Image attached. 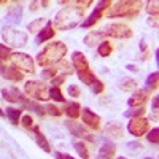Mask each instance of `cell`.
<instances>
[{
  "label": "cell",
  "mask_w": 159,
  "mask_h": 159,
  "mask_svg": "<svg viewBox=\"0 0 159 159\" xmlns=\"http://www.w3.org/2000/svg\"><path fill=\"white\" fill-rule=\"evenodd\" d=\"M151 108L154 111V118H157V111H159V97L154 96L153 97V105H151Z\"/></svg>",
  "instance_id": "b9f144b4"
},
{
  "label": "cell",
  "mask_w": 159,
  "mask_h": 159,
  "mask_svg": "<svg viewBox=\"0 0 159 159\" xmlns=\"http://www.w3.org/2000/svg\"><path fill=\"white\" fill-rule=\"evenodd\" d=\"M45 24H46V19L45 18H38V19L32 21L27 25V29H29V32H40V30L45 27Z\"/></svg>",
  "instance_id": "4dcf8cb0"
},
{
  "label": "cell",
  "mask_w": 159,
  "mask_h": 159,
  "mask_svg": "<svg viewBox=\"0 0 159 159\" xmlns=\"http://www.w3.org/2000/svg\"><path fill=\"white\" fill-rule=\"evenodd\" d=\"M113 2H110V0H103V2H99L97 7L92 10V13L89 15V18H86L84 21H81V27L83 29H89L92 27L94 24H97L99 19H102V16L105 15V10H108L111 7Z\"/></svg>",
  "instance_id": "9c48e42d"
},
{
  "label": "cell",
  "mask_w": 159,
  "mask_h": 159,
  "mask_svg": "<svg viewBox=\"0 0 159 159\" xmlns=\"http://www.w3.org/2000/svg\"><path fill=\"white\" fill-rule=\"evenodd\" d=\"M24 94L34 100H49V88L40 81H25Z\"/></svg>",
  "instance_id": "5b68a950"
},
{
  "label": "cell",
  "mask_w": 159,
  "mask_h": 159,
  "mask_svg": "<svg viewBox=\"0 0 159 159\" xmlns=\"http://www.w3.org/2000/svg\"><path fill=\"white\" fill-rule=\"evenodd\" d=\"M10 61L13 62V67H16L19 72L35 73V62H34L32 56L25 54V52H13Z\"/></svg>",
  "instance_id": "ba28073f"
},
{
  "label": "cell",
  "mask_w": 159,
  "mask_h": 159,
  "mask_svg": "<svg viewBox=\"0 0 159 159\" xmlns=\"http://www.w3.org/2000/svg\"><path fill=\"white\" fill-rule=\"evenodd\" d=\"M0 73H2L7 80H11V81H22L24 75L22 72H19L16 67L13 65H5V62L0 61Z\"/></svg>",
  "instance_id": "4fadbf2b"
},
{
  "label": "cell",
  "mask_w": 159,
  "mask_h": 159,
  "mask_svg": "<svg viewBox=\"0 0 159 159\" xmlns=\"http://www.w3.org/2000/svg\"><path fill=\"white\" fill-rule=\"evenodd\" d=\"M67 45L64 42H51L49 45H46L37 56V62L40 67H54L56 64H59L61 61H64L65 54H67Z\"/></svg>",
  "instance_id": "3957f363"
},
{
  "label": "cell",
  "mask_w": 159,
  "mask_h": 159,
  "mask_svg": "<svg viewBox=\"0 0 159 159\" xmlns=\"http://www.w3.org/2000/svg\"><path fill=\"white\" fill-rule=\"evenodd\" d=\"M116 154V147L113 143H103L100 150H99V156L97 159H115Z\"/></svg>",
  "instance_id": "7402d4cb"
},
{
  "label": "cell",
  "mask_w": 159,
  "mask_h": 159,
  "mask_svg": "<svg viewBox=\"0 0 159 159\" xmlns=\"http://www.w3.org/2000/svg\"><path fill=\"white\" fill-rule=\"evenodd\" d=\"M119 88H121V91H124V92H134V91H137L139 84H137V81L134 78H123L121 83H119Z\"/></svg>",
  "instance_id": "d4e9b609"
},
{
  "label": "cell",
  "mask_w": 159,
  "mask_h": 159,
  "mask_svg": "<svg viewBox=\"0 0 159 159\" xmlns=\"http://www.w3.org/2000/svg\"><path fill=\"white\" fill-rule=\"evenodd\" d=\"M19 123L22 124L24 129H27V130H32V127H34V119H32L30 115H22Z\"/></svg>",
  "instance_id": "8d00e7d4"
},
{
  "label": "cell",
  "mask_w": 159,
  "mask_h": 159,
  "mask_svg": "<svg viewBox=\"0 0 159 159\" xmlns=\"http://www.w3.org/2000/svg\"><path fill=\"white\" fill-rule=\"evenodd\" d=\"M24 107H27L29 110H32L34 113H37L38 116H45L46 115V111H45V107H42L38 102H35V100H30V99H27L25 97V100H24Z\"/></svg>",
  "instance_id": "cb8c5ba5"
},
{
  "label": "cell",
  "mask_w": 159,
  "mask_h": 159,
  "mask_svg": "<svg viewBox=\"0 0 159 159\" xmlns=\"http://www.w3.org/2000/svg\"><path fill=\"white\" fill-rule=\"evenodd\" d=\"M73 148L76 150V153L81 156L83 159H89V148H88V145L84 143V142H75L73 143Z\"/></svg>",
  "instance_id": "83f0119b"
},
{
  "label": "cell",
  "mask_w": 159,
  "mask_h": 159,
  "mask_svg": "<svg viewBox=\"0 0 159 159\" xmlns=\"http://www.w3.org/2000/svg\"><path fill=\"white\" fill-rule=\"evenodd\" d=\"M32 132L35 134V142H37L38 147L42 148L45 153H51V145H49L48 139L45 137V134H42V130H40V127L34 126V127H32Z\"/></svg>",
  "instance_id": "d6986e66"
},
{
  "label": "cell",
  "mask_w": 159,
  "mask_h": 159,
  "mask_svg": "<svg viewBox=\"0 0 159 159\" xmlns=\"http://www.w3.org/2000/svg\"><path fill=\"white\" fill-rule=\"evenodd\" d=\"M145 111H147V108H143V107H135V108H130L127 111H124V116L126 118H140L145 115Z\"/></svg>",
  "instance_id": "1f68e13d"
},
{
  "label": "cell",
  "mask_w": 159,
  "mask_h": 159,
  "mask_svg": "<svg viewBox=\"0 0 159 159\" xmlns=\"http://www.w3.org/2000/svg\"><path fill=\"white\" fill-rule=\"evenodd\" d=\"M97 52H99V56H102V57H108L113 52V45L108 42V40H103V42L97 46Z\"/></svg>",
  "instance_id": "484cf974"
},
{
  "label": "cell",
  "mask_w": 159,
  "mask_h": 159,
  "mask_svg": "<svg viewBox=\"0 0 159 159\" xmlns=\"http://www.w3.org/2000/svg\"><path fill=\"white\" fill-rule=\"evenodd\" d=\"M148 100V92L145 89H137L132 92V96L127 99V105L130 108H135V107H143L145 102Z\"/></svg>",
  "instance_id": "9a60e30c"
},
{
  "label": "cell",
  "mask_w": 159,
  "mask_h": 159,
  "mask_svg": "<svg viewBox=\"0 0 159 159\" xmlns=\"http://www.w3.org/2000/svg\"><path fill=\"white\" fill-rule=\"evenodd\" d=\"M65 126H67V129H69V132L72 135L84 139V140H89V142H94V135H92L83 124H80L78 121H67Z\"/></svg>",
  "instance_id": "7c38bea8"
},
{
  "label": "cell",
  "mask_w": 159,
  "mask_h": 159,
  "mask_svg": "<svg viewBox=\"0 0 159 159\" xmlns=\"http://www.w3.org/2000/svg\"><path fill=\"white\" fill-rule=\"evenodd\" d=\"M40 5H42L43 8H48L49 7V2H46V0H45V2H40Z\"/></svg>",
  "instance_id": "7dc6e473"
},
{
  "label": "cell",
  "mask_w": 159,
  "mask_h": 159,
  "mask_svg": "<svg viewBox=\"0 0 159 159\" xmlns=\"http://www.w3.org/2000/svg\"><path fill=\"white\" fill-rule=\"evenodd\" d=\"M84 15H86V8L80 7L75 2V5L64 7L62 10L56 13L52 25H54V29H59V30H70L76 27L78 24H81V19H84Z\"/></svg>",
  "instance_id": "7a4b0ae2"
},
{
  "label": "cell",
  "mask_w": 159,
  "mask_h": 159,
  "mask_svg": "<svg viewBox=\"0 0 159 159\" xmlns=\"http://www.w3.org/2000/svg\"><path fill=\"white\" fill-rule=\"evenodd\" d=\"M22 19V7L19 3H15L10 11H8V15L5 16V21L7 22H13V24H19Z\"/></svg>",
  "instance_id": "ffe728a7"
},
{
  "label": "cell",
  "mask_w": 159,
  "mask_h": 159,
  "mask_svg": "<svg viewBox=\"0 0 159 159\" xmlns=\"http://www.w3.org/2000/svg\"><path fill=\"white\" fill-rule=\"evenodd\" d=\"M45 111L49 115V116H54V118H59L62 115V110L59 107H56V105H52V103H48L46 107H45Z\"/></svg>",
  "instance_id": "d590c367"
},
{
  "label": "cell",
  "mask_w": 159,
  "mask_h": 159,
  "mask_svg": "<svg viewBox=\"0 0 159 159\" xmlns=\"http://www.w3.org/2000/svg\"><path fill=\"white\" fill-rule=\"evenodd\" d=\"M7 2H5V0H0V5H5Z\"/></svg>",
  "instance_id": "c3c4849f"
},
{
  "label": "cell",
  "mask_w": 159,
  "mask_h": 159,
  "mask_svg": "<svg viewBox=\"0 0 159 159\" xmlns=\"http://www.w3.org/2000/svg\"><path fill=\"white\" fill-rule=\"evenodd\" d=\"M147 11H148L150 16H157V11H159L157 0H150V2H147Z\"/></svg>",
  "instance_id": "e575fe53"
},
{
  "label": "cell",
  "mask_w": 159,
  "mask_h": 159,
  "mask_svg": "<svg viewBox=\"0 0 159 159\" xmlns=\"http://www.w3.org/2000/svg\"><path fill=\"white\" fill-rule=\"evenodd\" d=\"M49 99H52V100H56V102H65V97H64V94H62V91H61V88H57V86H51L49 88Z\"/></svg>",
  "instance_id": "f546056e"
},
{
  "label": "cell",
  "mask_w": 159,
  "mask_h": 159,
  "mask_svg": "<svg viewBox=\"0 0 159 159\" xmlns=\"http://www.w3.org/2000/svg\"><path fill=\"white\" fill-rule=\"evenodd\" d=\"M83 42L86 46L92 48V46H99L102 42H103V34L102 30H96V32H89L84 38H83Z\"/></svg>",
  "instance_id": "44dd1931"
},
{
  "label": "cell",
  "mask_w": 159,
  "mask_h": 159,
  "mask_svg": "<svg viewBox=\"0 0 159 159\" xmlns=\"http://www.w3.org/2000/svg\"><path fill=\"white\" fill-rule=\"evenodd\" d=\"M38 7H40V2H30V7H29V10H30V11H35Z\"/></svg>",
  "instance_id": "f6af8a7d"
},
{
  "label": "cell",
  "mask_w": 159,
  "mask_h": 159,
  "mask_svg": "<svg viewBox=\"0 0 159 159\" xmlns=\"http://www.w3.org/2000/svg\"><path fill=\"white\" fill-rule=\"evenodd\" d=\"M56 159H75V157H72L70 154H65V153L57 151V153H56Z\"/></svg>",
  "instance_id": "ee69618b"
},
{
  "label": "cell",
  "mask_w": 159,
  "mask_h": 159,
  "mask_svg": "<svg viewBox=\"0 0 159 159\" xmlns=\"http://www.w3.org/2000/svg\"><path fill=\"white\" fill-rule=\"evenodd\" d=\"M54 35H56V29H54V25H52V22H51V21H46L45 27L38 32V35H37V38H35V42H37V45H42V43L48 42V40H51Z\"/></svg>",
  "instance_id": "2e32d148"
},
{
  "label": "cell",
  "mask_w": 159,
  "mask_h": 159,
  "mask_svg": "<svg viewBox=\"0 0 159 159\" xmlns=\"http://www.w3.org/2000/svg\"><path fill=\"white\" fill-rule=\"evenodd\" d=\"M103 132H105V135H108L111 139H123L124 135V127L119 124V123H108L107 126L103 127Z\"/></svg>",
  "instance_id": "ac0fdd59"
},
{
  "label": "cell",
  "mask_w": 159,
  "mask_h": 159,
  "mask_svg": "<svg viewBox=\"0 0 159 159\" xmlns=\"http://www.w3.org/2000/svg\"><path fill=\"white\" fill-rule=\"evenodd\" d=\"M3 115H5V113L2 111V108H0V116H3Z\"/></svg>",
  "instance_id": "681fc988"
},
{
  "label": "cell",
  "mask_w": 159,
  "mask_h": 159,
  "mask_svg": "<svg viewBox=\"0 0 159 159\" xmlns=\"http://www.w3.org/2000/svg\"><path fill=\"white\" fill-rule=\"evenodd\" d=\"M143 3L139 0H119V2L111 3V7L107 10V18H126V19H135L140 11H142Z\"/></svg>",
  "instance_id": "277c9868"
},
{
  "label": "cell",
  "mask_w": 159,
  "mask_h": 159,
  "mask_svg": "<svg viewBox=\"0 0 159 159\" xmlns=\"http://www.w3.org/2000/svg\"><path fill=\"white\" fill-rule=\"evenodd\" d=\"M157 78H159V73L157 72H153V73L148 75V78H147V89H145L148 94H151L153 91L157 89Z\"/></svg>",
  "instance_id": "4316f807"
},
{
  "label": "cell",
  "mask_w": 159,
  "mask_h": 159,
  "mask_svg": "<svg viewBox=\"0 0 159 159\" xmlns=\"http://www.w3.org/2000/svg\"><path fill=\"white\" fill-rule=\"evenodd\" d=\"M56 73H57V70L54 67H48V69L42 70V78L43 80H52L56 76Z\"/></svg>",
  "instance_id": "74e56055"
},
{
  "label": "cell",
  "mask_w": 159,
  "mask_h": 159,
  "mask_svg": "<svg viewBox=\"0 0 159 159\" xmlns=\"http://www.w3.org/2000/svg\"><path fill=\"white\" fill-rule=\"evenodd\" d=\"M54 69H56L57 72L61 70V72H62V75H70V73H73V72H75V70H73V67H72V64H70V62H67L65 59H64V61H61L59 64H56V65H54Z\"/></svg>",
  "instance_id": "f1b7e54d"
},
{
  "label": "cell",
  "mask_w": 159,
  "mask_h": 159,
  "mask_svg": "<svg viewBox=\"0 0 159 159\" xmlns=\"http://www.w3.org/2000/svg\"><path fill=\"white\" fill-rule=\"evenodd\" d=\"M72 64H73V70H76V75L81 80V83L89 86L94 94H102L103 89H105V84L94 75V72L91 70L88 59L81 51H75L72 54Z\"/></svg>",
  "instance_id": "6da1fadb"
},
{
  "label": "cell",
  "mask_w": 159,
  "mask_h": 159,
  "mask_svg": "<svg viewBox=\"0 0 159 159\" xmlns=\"http://www.w3.org/2000/svg\"><path fill=\"white\" fill-rule=\"evenodd\" d=\"M81 105L78 102H64V108H62V113H65L70 119H78L80 115H81Z\"/></svg>",
  "instance_id": "e0dca14e"
},
{
  "label": "cell",
  "mask_w": 159,
  "mask_h": 159,
  "mask_svg": "<svg viewBox=\"0 0 159 159\" xmlns=\"http://www.w3.org/2000/svg\"><path fill=\"white\" fill-rule=\"evenodd\" d=\"M65 80H67V75H62V73H61V75H56L54 78H52V80H51V83L54 84V86H57V88H59V86L65 81Z\"/></svg>",
  "instance_id": "60d3db41"
},
{
  "label": "cell",
  "mask_w": 159,
  "mask_h": 159,
  "mask_svg": "<svg viewBox=\"0 0 159 159\" xmlns=\"http://www.w3.org/2000/svg\"><path fill=\"white\" fill-rule=\"evenodd\" d=\"M2 96L7 102H13V103H24L25 96H22V92L18 88H3L2 89Z\"/></svg>",
  "instance_id": "5bb4252c"
},
{
  "label": "cell",
  "mask_w": 159,
  "mask_h": 159,
  "mask_svg": "<svg viewBox=\"0 0 159 159\" xmlns=\"http://www.w3.org/2000/svg\"><path fill=\"white\" fill-rule=\"evenodd\" d=\"M5 115H7V118L10 119V123H11L13 126H16V124H19V121H21L22 110H21V108H13V107H8V108L5 110Z\"/></svg>",
  "instance_id": "603a6c76"
},
{
  "label": "cell",
  "mask_w": 159,
  "mask_h": 159,
  "mask_svg": "<svg viewBox=\"0 0 159 159\" xmlns=\"http://www.w3.org/2000/svg\"><path fill=\"white\" fill-rule=\"evenodd\" d=\"M150 130V121L145 116H140V118H132L129 124H127V132L134 137H143L147 132Z\"/></svg>",
  "instance_id": "30bf717a"
},
{
  "label": "cell",
  "mask_w": 159,
  "mask_h": 159,
  "mask_svg": "<svg viewBox=\"0 0 159 159\" xmlns=\"http://www.w3.org/2000/svg\"><path fill=\"white\" fill-rule=\"evenodd\" d=\"M140 49H142V59L143 61H148L150 59V51H148V45L145 43V42H140Z\"/></svg>",
  "instance_id": "ab89813d"
},
{
  "label": "cell",
  "mask_w": 159,
  "mask_h": 159,
  "mask_svg": "<svg viewBox=\"0 0 159 159\" xmlns=\"http://www.w3.org/2000/svg\"><path fill=\"white\" fill-rule=\"evenodd\" d=\"M2 38L10 46H24V45H27L29 35L22 30H16V29L10 27V25H5L2 29Z\"/></svg>",
  "instance_id": "8992f818"
},
{
  "label": "cell",
  "mask_w": 159,
  "mask_h": 159,
  "mask_svg": "<svg viewBox=\"0 0 159 159\" xmlns=\"http://www.w3.org/2000/svg\"><path fill=\"white\" fill-rule=\"evenodd\" d=\"M81 121L92 130H99L102 126V118L99 115H96L91 108H81Z\"/></svg>",
  "instance_id": "8fae6325"
},
{
  "label": "cell",
  "mask_w": 159,
  "mask_h": 159,
  "mask_svg": "<svg viewBox=\"0 0 159 159\" xmlns=\"http://www.w3.org/2000/svg\"><path fill=\"white\" fill-rule=\"evenodd\" d=\"M102 34H103V37L126 40V38H130L134 32H132V29L129 27L127 24H124V22H111L108 25H105Z\"/></svg>",
  "instance_id": "52a82bcc"
},
{
  "label": "cell",
  "mask_w": 159,
  "mask_h": 159,
  "mask_svg": "<svg viewBox=\"0 0 159 159\" xmlns=\"http://www.w3.org/2000/svg\"><path fill=\"white\" fill-rule=\"evenodd\" d=\"M67 92H69L70 97H80V96H81V89H80L76 84H70L69 89H67Z\"/></svg>",
  "instance_id": "f35d334b"
},
{
  "label": "cell",
  "mask_w": 159,
  "mask_h": 159,
  "mask_svg": "<svg viewBox=\"0 0 159 159\" xmlns=\"http://www.w3.org/2000/svg\"><path fill=\"white\" fill-rule=\"evenodd\" d=\"M11 56H13L11 48L7 46V45H2V43H0V61H2V62H7V61L11 59Z\"/></svg>",
  "instance_id": "d6a6232c"
},
{
  "label": "cell",
  "mask_w": 159,
  "mask_h": 159,
  "mask_svg": "<svg viewBox=\"0 0 159 159\" xmlns=\"http://www.w3.org/2000/svg\"><path fill=\"white\" fill-rule=\"evenodd\" d=\"M148 25H151V27L157 29V25H159V21H157V16H150L148 18Z\"/></svg>",
  "instance_id": "7bdbcfd3"
},
{
  "label": "cell",
  "mask_w": 159,
  "mask_h": 159,
  "mask_svg": "<svg viewBox=\"0 0 159 159\" xmlns=\"http://www.w3.org/2000/svg\"><path fill=\"white\" fill-rule=\"evenodd\" d=\"M145 159H156V157H145Z\"/></svg>",
  "instance_id": "816d5d0a"
},
{
  "label": "cell",
  "mask_w": 159,
  "mask_h": 159,
  "mask_svg": "<svg viewBox=\"0 0 159 159\" xmlns=\"http://www.w3.org/2000/svg\"><path fill=\"white\" fill-rule=\"evenodd\" d=\"M145 135H147V140H148L150 143H153V145H157V143H159V129H157V127H153V129L148 130Z\"/></svg>",
  "instance_id": "836d02e7"
},
{
  "label": "cell",
  "mask_w": 159,
  "mask_h": 159,
  "mask_svg": "<svg viewBox=\"0 0 159 159\" xmlns=\"http://www.w3.org/2000/svg\"><path fill=\"white\" fill-rule=\"evenodd\" d=\"M116 159H126L124 156H119V157H116Z\"/></svg>",
  "instance_id": "f907efd6"
},
{
  "label": "cell",
  "mask_w": 159,
  "mask_h": 159,
  "mask_svg": "<svg viewBox=\"0 0 159 159\" xmlns=\"http://www.w3.org/2000/svg\"><path fill=\"white\" fill-rule=\"evenodd\" d=\"M127 70H130V72H137V65L129 64V65H127Z\"/></svg>",
  "instance_id": "bcb514c9"
}]
</instances>
